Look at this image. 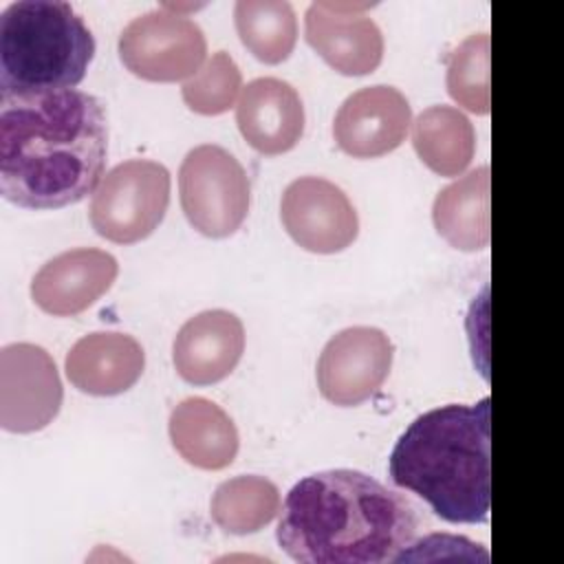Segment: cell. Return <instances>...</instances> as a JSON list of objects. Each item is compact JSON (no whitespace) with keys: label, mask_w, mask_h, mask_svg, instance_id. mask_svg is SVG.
Listing matches in <instances>:
<instances>
[{"label":"cell","mask_w":564,"mask_h":564,"mask_svg":"<svg viewBox=\"0 0 564 564\" xmlns=\"http://www.w3.org/2000/svg\"><path fill=\"white\" fill-rule=\"evenodd\" d=\"M447 93L465 110L487 115L489 99V35L474 33L463 40L447 62Z\"/></svg>","instance_id":"7402d4cb"},{"label":"cell","mask_w":564,"mask_h":564,"mask_svg":"<svg viewBox=\"0 0 564 564\" xmlns=\"http://www.w3.org/2000/svg\"><path fill=\"white\" fill-rule=\"evenodd\" d=\"M242 90V75L234 57L225 51L214 53L203 68L183 84L185 106L198 115L214 117L227 112Z\"/></svg>","instance_id":"603a6c76"},{"label":"cell","mask_w":564,"mask_h":564,"mask_svg":"<svg viewBox=\"0 0 564 564\" xmlns=\"http://www.w3.org/2000/svg\"><path fill=\"white\" fill-rule=\"evenodd\" d=\"M170 205V172L150 159H128L115 165L90 198L93 229L117 245L148 238Z\"/></svg>","instance_id":"5b68a950"},{"label":"cell","mask_w":564,"mask_h":564,"mask_svg":"<svg viewBox=\"0 0 564 564\" xmlns=\"http://www.w3.org/2000/svg\"><path fill=\"white\" fill-rule=\"evenodd\" d=\"M108 123L97 97L53 90L0 97V194L24 209L84 200L104 178Z\"/></svg>","instance_id":"6da1fadb"},{"label":"cell","mask_w":564,"mask_h":564,"mask_svg":"<svg viewBox=\"0 0 564 564\" xmlns=\"http://www.w3.org/2000/svg\"><path fill=\"white\" fill-rule=\"evenodd\" d=\"M419 159L438 176H458L476 152V130L454 106H430L412 123Z\"/></svg>","instance_id":"d6986e66"},{"label":"cell","mask_w":564,"mask_h":564,"mask_svg":"<svg viewBox=\"0 0 564 564\" xmlns=\"http://www.w3.org/2000/svg\"><path fill=\"white\" fill-rule=\"evenodd\" d=\"M416 529L401 494L364 471L328 469L291 487L275 538L300 564H386L405 553Z\"/></svg>","instance_id":"7a4b0ae2"},{"label":"cell","mask_w":564,"mask_h":564,"mask_svg":"<svg viewBox=\"0 0 564 564\" xmlns=\"http://www.w3.org/2000/svg\"><path fill=\"white\" fill-rule=\"evenodd\" d=\"M236 123L245 141L264 156H278L297 145L304 134V104L284 79L249 82L236 106Z\"/></svg>","instance_id":"9a60e30c"},{"label":"cell","mask_w":564,"mask_h":564,"mask_svg":"<svg viewBox=\"0 0 564 564\" xmlns=\"http://www.w3.org/2000/svg\"><path fill=\"white\" fill-rule=\"evenodd\" d=\"M117 46L119 59L132 75L159 84L192 79L207 57L203 29L167 7L128 22Z\"/></svg>","instance_id":"52a82bcc"},{"label":"cell","mask_w":564,"mask_h":564,"mask_svg":"<svg viewBox=\"0 0 564 564\" xmlns=\"http://www.w3.org/2000/svg\"><path fill=\"white\" fill-rule=\"evenodd\" d=\"M64 388L53 357L35 344L0 350V425L13 434L44 430L59 412Z\"/></svg>","instance_id":"ba28073f"},{"label":"cell","mask_w":564,"mask_h":564,"mask_svg":"<svg viewBox=\"0 0 564 564\" xmlns=\"http://www.w3.org/2000/svg\"><path fill=\"white\" fill-rule=\"evenodd\" d=\"M286 234L306 251L339 253L359 234V218L341 187L322 176H300L280 200Z\"/></svg>","instance_id":"30bf717a"},{"label":"cell","mask_w":564,"mask_h":564,"mask_svg":"<svg viewBox=\"0 0 564 564\" xmlns=\"http://www.w3.org/2000/svg\"><path fill=\"white\" fill-rule=\"evenodd\" d=\"M432 220L449 247L485 249L489 245V165H480L443 187L434 198Z\"/></svg>","instance_id":"ac0fdd59"},{"label":"cell","mask_w":564,"mask_h":564,"mask_svg":"<svg viewBox=\"0 0 564 564\" xmlns=\"http://www.w3.org/2000/svg\"><path fill=\"white\" fill-rule=\"evenodd\" d=\"M394 346L375 326H350L333 335L317 359V388L326 401L355 408L388 379Z\"/></svg>","instance_id":"9c48e42d"},{"label":"cell","mask_w":564,"mask_h":564,"mask_svg":"<svg viewBox=\"0 0 564 564\" xmlns=\"http://www.w3.org/2000/svg\"><path fill=\"white\" fill-rule=\"evenodd\" d=\"M93 55L95 37L68 2H11L0 15V97L70 90Z\"/></svg>","instance_id":"277c9868"},{"label":"cell","mask_w":564,"mask_h":564,"mask_svg":"<svg viewBox=\"0 0 564 564\" xmlns=\"http://www.w3.org/2000/svg\"><path fill=\"white\" fill-rule=\"evenodd\" d=\"M178 194L185 218L207 238L236 234L249 214V176L231 152L214 143L196 145L185 154Z\"/></svg>","instance_id":"8992f818"},{"label":"cell","mask_w":564,"mask_h":564,"mask_svg":"<svg viewBox=\"0 0 564 564\" xmlns=\"http://www.w3.org/2000/svg\"><path fill=\"white\" fill-rule=\"evenodd\" d=\"M209 513L225 533L249 535L264 529L280 513V491L264 476H236L216 487Z\"/></svg>","instance_id":"ffe728a7"},{"label":"cell","mask_w":564,"mask_h":564,"mask_svg":"<svg viewBox=\"0 0 564 564\" xmlns=\"http://www.w3.org/2000/svg\"><path fill=\"white\" fill-rule=\"evenodd\" d=\"M167 430L178 456L198 469H225L238 454L240 438L231 416L205 397H189L174 405Z\"/></svg>","instance_id":"e0dca14e"},{"label":"cell","mask_w":564,"mask_h":564,"mask_svg":"<svg viewBox=\"0 0 564 564\" xmlns=\"http://www.w3.org/2000/svg\"><path fill=\"white\" fill-rule=\"evenodd\" d=\"M245 352V326L238 315L212 308L189 317L172 344L178 377L192 386H212L231 375Z\"/></svg>","instance_id":"5bb4252c"},{"label":"cell","mask_w":564,"mask_h":564,"mask_svg":"<svg viewBox=\"0 0 564 564\" xmlns=\"http://www.w3.org/2000/svg\"><path fill=\"white\" fill-rule=\"evenodd\" d=\"M390 480L452 524H478L491 502V405L449 403L416 416L392 447Z\"/></svg>","instance_id":"3957f363"},{"label":"cell","mask_w":564,"mask_h":564,"mask_svg":"<svg viewBox=\"0 0 564 564\" xmlns=\"http://www.w3.org/2000/svg\"><path fill=\"white\" fill-rule=\"evenodd\" d=\"M412 126V108L401 90L377 84L344 99L333 121V137L352 159H377L397 150Z\"/></svg>","instance_id":"8fae6325"},{"label":"cell","mask_w":564,"mask_h":564,"mask_svg":"<svg viewBox=\"0 0 564 564\" xmlns=\"http://www.w3.org/2000/svg\"><path fill=\"white\" fill-rule=\"evenodd\" d=\"M359 9L313 2L304 13V37L311 48L333 70L348 77L368 75L383 59L381 29Z\"/></svg>","instance_id":"7c38bea8"},{"label":"cell","mask_w":564,"mask_h":564,"mask_svg":"<svg viewBox=\"0 0 564 564\" xmlns=\"http://www.w3.org/2000/svg\"><path fill=\"white\" fill-rule=\"evenodd\" d=\"M145 352L126 333L97 330L73 344L64 370L68 381L93 397H115L130 390L143 375Z\"/></svg>","instance_id":"2e32d148"},{"label":"cell","mask_w":564,"mask_h":564,"mask_svg":"<svg viewBox=\"0 0 564 564\" xmlns=\"http://www.w3.org/2000/svg\"><path fill=\"white\" fill-rule=\"evenodd\" d=\"M234 24L245 48L264 64H280L295 48L297 18L286 0H238Z\"/></svg>","instance_id":"44dd1931"},{"label":"cell","mask_w":564,"mask_h":564,"mask_svg":"<svg viewBox=\"0 0 564 564\" xmlns=\"http://www.w3.org/2000/svg\"><path fill=\"white\" fill-rule=\"evenodd\" d=\"M117 258L79 247L51 258L31 280L33 302L48 315L73 317L93 306L117 280Z\"/></svg>","instance_id":"4fadbf2b"}]
</instances>
